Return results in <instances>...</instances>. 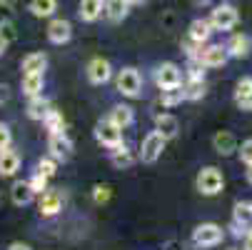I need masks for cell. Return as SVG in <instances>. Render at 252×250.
<instances>
[{"instance_id": "6da1fadb", "label": "cell", "mask_w": 252, "mask_h": 250, "mask_svg": "<svg viewBox=\"0 0 252 250\" xmlns=\"http://www.w3.org/2000/svg\"><path fill=\"white\" fill-rule=\"evenodd\" d=\"M195 185H197V190L202 193V195H218L220 190H222V185H225V178H222V173L218 170V168H202L200 173H197V180H195Z\"/></svg>"}, {"instance_id": "7a4b0ae2", "label": "cell", "mask_w": 252, "mask_h": 250, "mask_svg": "<svg viewBox=\"0 0 252 250\" xmlns=\"http://www.w3.org/2000/svg\"><path fill=\"white\" fill-rule=\"evenodd\" d=\"M95 140L100 143V145H105V148H118V145H123V130L110 120V118H105V120H100L97 125H95Z\"/></svg>"}, {"instance_id": "3957f363", "label": "cell", "mask_w": 252, "mask_h": 250, "mask_svg": "<svg viewBox=\"0 0 252 250\" xmlns=\"http://www.w3.org/2000/svg\"><path fill=\"white\" fill-rule=\"evenodd\" d=\"M222 228L218 223H202L192 230V243L197 248H215V245H220L222 243Z\"/></svg>"}, {"instance_id": "277c9868", "label": "cell", "mask_w": 252, "mask_h": 250, "mask_svg": "<svg viewBox=\"0 0 252 250\" xmlns=\"http://www.w3.org/2000/svg\"><path fill=\"white\" fill-rule=\"evenodd\" d=\"M118 90L125 95V98H137L140 90H142V75L137 73L135 68H123L118 73V80H115Z\"/></svg>"}, {"instance_id": "5b68a950", "label": "cell", "mask_w": 252, "mask_h": 250, "mask_svg": "<svg viewBox=\"0 0 252 250\" xmlns=\"http://www.w3.org/2000/svg\"><path fill=\"white\" fill-rule=\"evenodd\" d=\"M165 138L158 133V130H153V133H148L145 135V140H142V145H140V160L142 163H155L160 155H162V150H165Z\"/></svg>"}, {"instance_id": "8992f818", "label": "cell", "mask_w": 252, "mask_h": 250, "mask_svg": "<svg viewBox=\"0 0 252 250\" xmlns=\"http://www.w3.org/2000/svg\"><path fill=\"white\" fill-rule=\"evenodd\" d=\"M237 20H240L237 8L235 5H227V3L218 5V8L212 10V15H210V25L215 30H232L237 25Z\"/></svg>"}, {"instance_id": "52a82bcc", "label": "cell", "mask_w": 252, "mask_h": 250, "mask_svg": "<svg viewBox=\"0 0 252 250\" xmlns=\"http://www.w3.org/2000/svg\"><path fill=\"white\" fill-rule=\"evenodd\" d=\"M232 228L237 235H252V203L242 200L232 208Z\"/></svg>"}, {"instance_id": "ba28073f", "label": "cell", "mask_w": 252, "mask_h": 250, "mask_svg": "<svg viewBox=\"0 0 252 250\" xmlns=\"http://www.w3.org/2000/svg\"><path fill=\"white\" fill-rule=\"evenodd\" d=\"M155 83H158L162 90L183 85V70H180L175 63H162V65L158 68V73H155Z\"/></svg>"}, {"instance_id": "9c48e42d", "label": "cell", "mask_w": 252, "mask_h": 250, "mask_svg": "<svg viewBox=\"0 0 252 250\" xmlns=\"http://www.w3.org/2000/svg\"><path fill=\"white\" fill-rule=\"evenodd\" d=\"M110 75H113V65L105 58H93L88 63V80L93 85H105L107 80H110Z\"/></svg>"}, {"instance_id": "30bf717a", "label": "cell", "mask_w": 252, "mask_h": 250, "mask_svg": "<svg viewBox=\"0 0 252 250\" xmlns=\"http://www.w3.org/2000/svg\"><path fill=\"white\" fill-rule=\"evenodd\" d=\"M48 150H50V158H55L60 163V160H67L73 155V143H70V138L65 133H55L48 140Z\"/></svg>"}, {"instance_id": "8fae6325", "label": "cell", "mask_w": 252, "mask_h": 250, "mask_svg": "<svg viewBox=\"0 0 252 250\" xmlns=\"http://www.w3.org/2000/svg\"><path fill=\"white\" fill-rule=\"evenodd\" d=\"M70 38H73V25H70V20H65V18L50 20V25H48V40H50V43L63 45V43H67Z\"/></svg>"}, {"instance_id": "7c38bea8", "label": "cell", "mask_w": 252, "mask_h": 250, "mask_svg": "<svg viewBox=\"0 0 252 250\" xmlns=\"http://www.w3.org/2000/svg\"><path fill=\"white\" fill-rule=\"evenodd\" d=\"M60 208H63V195H60L58 190H45V193H40V198H38L40 215L53 218V215H58V213H60Z\"/></svg>"}, {"instance_id": "4fadbf2b", "label": "cell", "mask_w": 252, "mask_h": 250, "mask_svg": "<svg viewBox=\"0 0 252 250\" xmlns=\"http://www.w3.org/2000/svg\"><path fill=\"white\" fill-rule=\"evenodd\" d=\"M227 58H230L227 55V48H222V45H207L200 53V63L205 68H220V65L227 63Z\"/></svg>"}, {"instance_id": "5bb4252c", "label": "cell", "mask_w": 252, "mask_h": 250, "mask_svg": "<svg viewBox=\"0 0 252 250\" xmlns=\"http://www.w3.org/2000/svg\"><path fill=\"white\" fill-rule=\"evenodd\" d=\"M10 200H13V205H18V208L30 205V203L35 200V193H32L30 183H28V180H15L13 188H10Z\"/></svg>"}, {"instance_id": "9a60e30c", "label": "cell", "mask_w": 252, "mask_h": 250, "mask_svg": "<svg viewBox=\"0 0 252 250\" xmlns=\"http://www.w3.org/2000/svg\"><path fill=\"white\" fill-rule=\"evenodd\" d=\"M225 48H227V55H232V58H247L252 50V38L245 33H237L230 38V43Z\"/></svg>"}, {"instance_id": "2e32d148", "label": "cell", "mask_w": 252, "mask_h": 250, "mask_svg": "<svg viewBox=\"0 0 252 250\" xmlns=\"http://www.w3.org/2000/svg\"><path fill=\"white\" fill-rule=\"evenodd\" d=\"M155 130H158L165 140H172V138L177 135V130H180V123H177L175 115L160 113V115H155Z\"/></svg>"}, {"instance_id": "e0dca14e", "label": "cell", "mask_w": 252, "mask_h": 250, "mask_svg": "<svg viewBox=\"0 0 252 250\" xmlns=\"http://www.w3.org/2000/svg\"><path fill=\"white\" fill-rule=\"evenodd\" d=\"M102 10H105V0H80L78 15H80V20H85V23H95V20L102 15Z\"/></svg>"}, {"instance_id": "ac0fdd59", "label": "cell", "mask_w": 252, "mask_h": 250, "mask_svg": "<svg viewBox=\"0 0 252 250\" xmlns=\"http://www.w3.org/2000/svg\"><path fill=\"white\" fill-rule=\"evenodd\" d=\"M23 95H28V98H38V95H43V85H45V78H43V73H28V75H23Z\"/></svg>"}, {"instance_id": "d6986e66", "label": "cell", "mask_w": 252, "mask_h": 250, "mask_svg": "<svg viewBox=\"0 0 252 250\" xmlns=\"http://www.w3.org/2000/svg\"><path fill=\"white\" fill-rule=\"evenodd\" d=\"M20 170V155L15 150H3L0 153V175L3 178H13L15 173Z\"/></svg>"}, {"instance_id": "ffe728a7", "label": "cell", "mask_w": 252, "mask_h": 250, "mask_svg": "<svg viewBox=\"0 0 252 250\" xmlns=\"http://www.w3.org/2000/svg\"><path fill=\"white\" fill-rule=\"evenodd\" d=\"M212 145H215V150H218L220 155H230L232 150H237V140H235V135L230 130H220V133H215Z\"/></svg>"}, {"instance_id": "44dd1931", "label": "cell", "mask_w": 252, "mask_h": 250, "mask_svg": "<svg viewBox=\"0 0 252 250\" xmlns=\"http://www.w3.org/2000/svg\"><path fill=\"white\" fill-rule=\"evenodd\" d=\"M45 65H48V55L45 53H28L23 58V63H20L23 75H28V73H43Z\"/></svg>"}, {"instance_id": "7402d4cb", "label": "cell", "mask_w": 252, "mask_h": 250, "mask_svg": "<svg viewBox=\"0 0 252 250\" xmlns=\"http://www.w3.org/2000/svg\"><path fill=\"white\" fill-rule=\"evenodd\" d=\"M127 13H130V3H127V0H105V15L110 18L113 23L125 20Z\"/></svg>"}, {"instance_id": "603a6c76", "label": "cell", "mask_w": 252, "mask_h": 250, "mask_svg": "<svg viewBox=\"0 0 252 250\" xmlns=\"http://www.w3.org/2000/svg\"><path fill=\"white\" fill-rule=\"evenodd\" d=\"M50 110H53L50 103H48L43 95L30 98V103H28V118H30V120H45V115H48Z\"/></svg>"}, {"instance_id": "cb8c5ba5", "label": "cell", "mask_w": 252, "mask_h": 250, "mask_svg": "<svg viewBox=\"0 0 252 250\" xmlns=\"http://www.w3.org/2000/svg\"><path fill=\"white\" fill-rule=\"evenodd\" d=\"M210 33H212L210 20L197 18V20H192V23H190V40H195V43H200V45H202V43L210 38Z\"/></svg>"}, {"instance_id": "d4e9b609", "label": "cell", "mask_w": 252, "mask_h": 250, "mask_svg": "<svg viewBox=\"0 0 252 250\" xmlns=\"http://www.w3.org/2000/svg\"><path fill=\"white\" fill-rule=\"evenodd\" d=\"M110 120H113L120 130L127 128V125H132V120H135L132 108H130V105H115V108L110 110Z\"/></svg>"}, {"instance_id": "484cf974", "label": "cell", "mask_w": 252, "mask_h": 250, "mask_svg": "<svg viewBox=\"0 0 252 250\" xmlns=\"http://www.w3.org/2000/svg\"><path fill=\"white\" fill-rule=\"evenodd\" d=\"M28 8L35 18H50L58 10V0H30Z\"/></svg>"}, {"instance_id": "4316f807", "label": "cell", "mask_w": 252, "mask_h": 250, "mask_svg": "<svg viewBox=\"0 0 252 250\" xmlns=\"http://www.w3.org/2000/svg\"><path fill=\"white\" fill-rule=\"evenodd\" d=\"M160 100H162L165 108H175V105H180L183 100H188V95H185V85H177V88H167V90H162Z\"/></svg>"}, {"instance_id": "83f0119b", "label": "cell", "mask_w": 252, "mask_h": 250, "mask_svg": "<svg viewBox=\"0 0 252 250\" xmlns=\"http://www.w3.org/2000/svg\"><path fill=\"white\" fill-rule=\"evenodd\" d=\"M110 160H113L115 168H130V165L135 163V155L127 150V145L123 143V145H118V148L110 150Z\"/></svg>"}, {"instance_id": "f1b7e54d", "label": "cell", "mask_w": 252, "mask_h": 250, "mask_svg": "<svg viewBox=\"0 0 252 250\" xmlns=\"http://www.w3.org/2000/svg\"><path fill=\"white\" fill-rule=\"evenodd\" d=\"M45 128L50 130V135H55V133H65V118H63V113L60 110H50L48 115H45Z\"/></svg>"}, {"instance_id": "f546056e", "label": "cell", "mask_w": 252, "mask_h": 250, "mask_svg": "<svg viewBox=\"0 0 252 250\" xmlns=\"http://www.w3.org/2000/svg\"><path fill=\"white\" fill-rule=\"evenodd\" d=\"M185 95H188V100H200V98L205 95V83H202V78H190V83L185 85Z\"/></svg>"}, {"instance_id": "4dcf8cb0", "label": "cell", "mask_w": 252, "mask_h": 250, "mask_svg": "<svg viewBox=\"0 0 252 250\" xmlns=\"http://www.w3.org/2000/svg\"><path fill=\"white\" fill-rule=\"evenodd\" d=\"M247 98H252V78H242V80H237V88H235V103L247 100Z\"/></svg>"}, {"instance_id": "1f68e13d", "label": "cell", "mask_w": 252, "mask_h": 250, "mask_svg": "<svg viewBox=\"0 0 252 250\" xmlns=\"http://www.w3.org/2000/svg\"><path fill=\"white\" fill-rule=\"evenodd\" d=\"M35 173H40L45 178H53L58 173V160L55 158H40L38 160V170H35Z\"/></svg>"}, {"instance_id": "d6a6232c", "label": "cell", "mask_w": 252, "mask_h": 250, "mask_svg": "<svg viewBox=\"0 0 252 250\" xmlns=\"http://www.w3.org/2000/svg\"><path fill=\"white\" fill-rule=\"evenodd\" d=\"M48 180H50V178H45V175H40V173H35L28 183H30V188H32V193H35V195H40V193H45V190H48Z\"/></svg>"}, {"instance_id": "836d02e7", "label": "cell", "mask_w": 252, "mask_h": 250, "mask_svg": "<svg viewBox=\"0 0 252 250\" xmlns=\"http://www.w3.org/2000/svg\"><path fill=\"white\" fill-rule=\"evenodd\" d=\"M10 143H13V133H10V128H8L5 123H0V153L8 150V148H10Z\"/></svg>"}, {"instance_id": "e575fe53", "label": "cell", "mask_w": 252, "mask_h": 250, "mask_svg": "<svg viewBox=\"0 0 252 250\" xmlns=\"http://www.w3.org/2000/svg\"><path fill=\"white\" fill-rule=\"evenodd\" d=\"M237 153H240V160H242L245 165H252V138L242 143V145L237 148Z\"/></svg>"}, {"instance_id": "d590c367", "label": "cell", "mask_w": 252, "mask_h": 250, "mask_svg": "<svg viewBox=\"0 0 252 250\" xmlns=\"http://www.w3.org/2000/svg\"><path fill=\"white\" fill-rule=\"evenodd\" d=\"M0 35H3L8 43H13L15 40V25L10 20H0Z\"/></svg>"}, {"instance_id": "8d00e7d4", "label": "cell", "mask_w": 252, "mask_h": 250, "mask_svg": "<svg viewBox=\"0 0 252 250\" xmlns=\"http://www.w3.org/2000/svg\"><path fill=\"white\" fill-rule=\"evenodd\" d=\"M93 200L95 203H107V200H110V188H107V185H95Z\"/></svg>"}, {"instance_id": "74e56055", "label": "cell", "mask_w": 252, "mask_h": 250, "mask_svg": "<svg viewBox=\"0 0 252 250\" xmlns=\"http://www.w3.org/2000/svg\"><path fill=\"white\" fill-rule=\"evenodd\" d=\"M237 108H240V110H252V98H247V100H240V103H237Z\"/></svg>"}, {"instance_id": "f35d334b", "label": "cell", "mask_w": 252, "mask_h": 250, "mask_svg": "<svg viewBox=\"0 0 252 250\" xmlns=\"http://www.w3.org/2000/svg\"><path fill=\"white\" fill-rule=\"evenodd\" d=\"M15 5H18V0H0V8H8V10H10V8H15Z\"/></svg>"}, {"instance_id": "ab89813d", "label": "cell", "mask_w": 252, "mask_h": 250, "mask_svg": "<svg viewBox=\"0 0 252 250\" xmlns=\"http://www.w3.org/2000/svg\"><path fill=\"white\" fill-rule=\"evenodd\" d=\"M8 250H32V248H30V245H25V243H13Z\"/></svg>"}, {"instance_id": "60d3db41", "label": "cell", "mask_w": 252, "mask_h": 250, "mask_svg": "<svg viewBox=\"0 0 252 250\" xmlns=\"http://www.w3.org/2000/svg\"><path fill=\"white\" fill-rule=\"evenodd\" d=\"M8 45H10V43H8V40L3 38V35H0V55H3V53L8 50Z\"/></svg>"}, {"instance_id": "b9f144b4", "label": "cell", "mask_w": 252, "mask_h": 250, "mask_svg": "<svg viewBox=\"0 0 252 250\" xmlns=\"http://www.w3.org/2000/svg\"><path fill=\"white\" fill-rule=\"evenodd\" d=\"M5 98H8V88L0 85V100H5Z\"/></svg>"}, {"instance_id": "7bdbcfd3", "label": "cell", "mask_w": 252, "mask_h": 250, "mask_svg": "<svg viewBox=\"0 0 252 250\" xmlns=\"http://www.w3.org/2000/svg\"><path fill=\"white\" fill-rule=\"evenodd\" d=\"M245 250H252V235L245 238Z\"/></svg>"}, {"instance_id": "ee69618b", "label": "cell", "mask_w": 252, "mask_h": 250, "mask_svg": "<svg viewBox=\"0 0 252 250\" xmlns=\"http://www.w3.org/2000/svg\"><path fill=\"white\" fill-rule=\"evenodd\" d=\"M247 183L252 185V165H247Z\"/></svg>"}, {"instance_id": "f6af8a7d", "label": "cell", "mask_w": 252, "mask_h": 250, "mask_svg": "<svg viewBox=\"0 0 252 250\" xmlns=\"http://www.w3.org/2000/svg\"><path fill=\"white\" fill-rule=\"evenodd\" d=\"M127 3H130V5H142L145 0H127Z\"/></svg>"}, {"instance_id": "bcb514c9", "label": "cell", "mask_w": 252, "mask_h": 250, "mask_svg": "<svg viewBox=\"0 0 252 250\" xmlns=\"http://www.w3.org/2000/svg\"><path fill=\"white\" fill-rule=\"evenodd\" d=\"M230 250H235V248H230Z\"/></svg>"}]
</instances>
